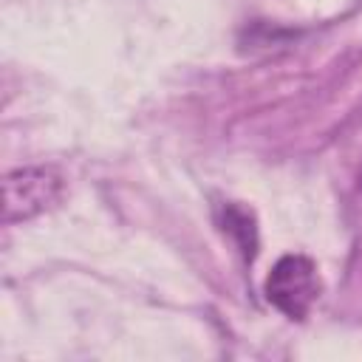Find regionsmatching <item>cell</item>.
Listing matches in <instances>:
<instances>
[{
	"label": "cell",
	"mask_w": 362,
	"mask_h": 362,
	"mask_svg": "<svg viewBox=\"0 0 362 362\" xmlns=\"http://www.w3.org/2000/svg\"><path fill=\"white\" fill-rule=\"evenodd\" d=\"M317 266L305 255H283L266 277V300L286 317L303 320L320 297Z\"/></svg>",
	"instance_id": "6da1fadb"
},
{
	"label": "cell",
	"mask_w": 362,
	"mask_h": 362,
	"mask_svg": "<svg viewBox=\"0 0 362 362\" xmlns=\"http://www.w3.org/2000/svg\"><path fill=\"white\" fill-rule=\"evenodd\" d=\"M62 195V175L54 167H20L3 178V221L17 223L51 209Z\"/></svg>",
	"instance_id": "7a4b0ae2"
},
{
	"label": "cell",
	"mask_w": 362,
	"mask_h": 362,
	"mask_svg": "<svg viewBox=\"0 0 362 362\" xmlns=\"http://www.w3.org/2000/svg\"><path fill=\"white\" fill-rule=\"evenodd\" d=\"M223 232H229V235L238 240V246H240V252L246 255V260H252V257H255L257 235H255L252 215H249L246 209H240V206L229 204V206H226V218H223Z\"/></svg>",
	"instance_id": "3957f363"
},
{
	"label": "cell",
	"mask_w": 362,
	"mask_h": 362,
	"mask_svg": "<svg viewBox=\"0 0 362 362\" xmlns=\"http://www.w3.org/2000/svg\"><path fill=\"white\" fill-rule=\"evenodd\" d=\"M359 184H362V170H359Z\"/></svg>",
	"instance_id": "277c9868"
}]
</instances>
